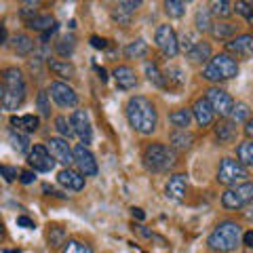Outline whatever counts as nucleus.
Returning a JSON list of instances; mask_svg holds the SVG:
<instances>
[{
	"mask_svg": "<svg viewBox=\"0 0 253 253\" xmlns=\"http://www.w3.org/2000/svg\"><path fill=\"white\" fill-rule=\"evenodd\" d=\"M125 114L129 125L141 135H152L158 126V112L154 104L144 95H133L125 106Z\"/></svg>",
	"mask_w": 253,
	"mask_h": 253,
	"instance_id": "f257e3e1",
	"label": "nucleus"
},
{
	"mask_svg": "<svg viewBox=\"0 0 253 253\" xmlns=\"http://www.w3.org/2000/svg\"><path fill=\"white\" fill-rule=\"evenodd\" d=\"M207 245L217 253H232L239 245H243V228L232 219L219 221L215 230L209 234Z\"/></svg>",
	"mask_w": 253,
	"mask_h": 253,
	"instance_id": "f03ea898",
	"label": "nucleus"
},
{
	"mask_svg": "<svg viewBox=\"0 0 253 253\" xmlns=\"http://www.w3.org/2000/svg\"><path fill=\"white\" fill-rule=\"evenodd\" d=\"M26 99V81L19 68H6L2 72V110L13 112Z\"/></svg>",
	"mask_w": 253,
	"mask_h": 253,
	"instance_id": "7ed1b4c3",
	"label": "nucleus"
},
{
	"mask_svg": "<svg viewBox=\"0 0 253 253\" xmlns=\"http://www.w3.org/2000/svg\"><path fill=\"white\" fill-rule=\"evenodd\" d=\"M141 161H144V167L148 171L163 173V171H169L177 165V154L171 146H165V144H161V141H154V144L146 146L144 154H141Z\"/></svg>",
	"mask_w": 253,
	"mask_h": 253,
	"instance_id": "20e7f679",
	"label": "nucleus"
},
{
	"mask_svg": "<svg viewBox=\"0 0 253 253\" xmlns=\"http://www.w3.org/2000/svg\"><path fill=\"white\" fill-rule=\"evenodd\" d=\"M239 74V63L230 53H219L203 70V78L209 83H219V81H230Z\"/></svg>",
	"mask_w": 253,
	"mask_h": 253,
	"instance_id": "39448f33",
	"label": "nucleus"
},
{
	"mask_svg": "<svg viewBox=\"0 0 253 253\" xmlns=\"http://www.w3.org/2000/svg\"><path fill=\"white\" fill-rule=\"evenodd\" d=\"M253 203V181H243V184L230 186L221 194V207L224 209H243Z\"/></svg>",
	"mask_w": 253,
	"mask_h": 253,
	"instance_id": "423d86ee",
	"label": "nucleus"
},
{
	"mask_svg": "<svg viewBox=\"0 0 253 253\" xmlns=\"http://www.w3.org/2000/svg\"><path fill=\"white\" fill-rule=\"evenodd\" d=\"M215 179L224 186H236V184H243V181H249V171L241 161H234V158H221Z\"/></svg>",
	"mask_w": 253,
	"mask_h": 253,
	"instance_id": "0eeeda50",
	"label": "nucleus"
},
{
	"mask_svg": "<svg viewBox=\"0 0 253 253\" xmlns=\"http://www.w3.org/2000/svg\"><path fill=\"white\" fill-rule=\"evenodd\" d=\"M154 41H156V46L163 51V55H167V57H175L179 53V38L175 34V30L167 26V23L156 28Z\"/></svg>",
	"mask_w": 253,
	"mask_h": 253,
	"instance_id": "6e6552de",
	"label": "nucleus"
},
{
	"mask_svg": "<svg viewBox=\"0 0 253 253\" xmlns=\"http://www.w3.org/2000/svg\"><path fill=\"white\" fill-rule=\"evenodd\" d=\"M28 163H30V167L34 169V171H38V173H51L57 161L53 158V154L49 152V148H46V146L36 144L34 148L30 150Z\"/></svg>",
	"mask_w": 253,
	"mask_h": 253,
	"instance_id": "1a4fd4ad",
	"label": "nucleus"
},
{
	"mask_svg": "<svg viewBox=\"0 0 253 253\" xmlns=\"http://www.w3.org/2000/svg\"><path fill=\"white\" fill-rule=\"evenodd\" d=\"M74 165L84 177L97 175V161H95L91 150L86 148V144H76L74 146Z\"/></svg>",
	"mask_w": 253,
	"mask_h": 253,
	"instance_id": "9d476101",
	"label": "nucleus"
},
{
	"mask_svg": "<svg viewBox=\"0 0 253 253\" xmlns=\"http://www.w3.org/2000/svg\"><path fill=\"white\" fill-rule=\"evenodd\" d=\"M205 97L209 99L211 108L215 110V114H219L221 118H228V116H230L232 108H234V104H236V101L230 97V95H228L226 91L217 89V86H211V89L207 91V95H205Z\"/></svg>",
	"mask_w": 253,
	"mask_h": 253,
	"instance_id": "9b49d317",
	"label": "nucleus"
},
{
	"mask_svg": "<svg viewBox=\"0 0 253 253\" xmlns=\"http://www.w3.org/2000/svg\"><path fill=\"white\" fill-rule=\"evenodd\" d=\"M49 91H51V97L55 99V104H57L59 108H76L78 95H76V91L68 83L55 81V83H51Z\"/></svg>",
	"mask_w": 253,
	"mask_h": 253,
	"instance_id": "f8f14e48",
	"label": "nucleus"
},
{
	"mask_svg": "<svg viewBox=\"0 0 253 253\" xmlns=\"http://www.w3.org/2000/svg\"><path fill=\"white\" fill-rule=\"evenodd\" d=\"M46 148L53 154V158L63 167H70L74 163V148H70L66 137H51L46 141Z\"/></svg>",
	"mask_w": 253,
	"mask_h": 253,
	"instance_id": "ddd939ff",
	"label": "nucleus"
},
{
	"mask_svg": "<svg viewBox=\"0 0 253 253\" xmlns=\"http://www.w3.org/2000/svg\"><path fill=\"white\" fill-rule=\"evenodd\" d=\"M70 118H72V125H74V131H76L78 139H81L83 144H91V139H93V126H91L89 112H86V110H74Z\"/></svg>",
	"mask_w": 253,
	"mask_h": 253,
	"instance_id": "4468645a",
	"label": "nucleus"
},
{
	"mask_svg": "<svg viewBox=\"0 0 253 253\" xmlns=\"http://www.w3.org/2000/svg\"><path fill=\"white\" fill-rule=\"evenodd\" d=\"M226 51L236 57H251L253 55V36L251 34H239L226 42Z\"/></svg>",
	"mask_w": 253,
	"mask_h": 253,
	"instance_id": "2eb2a0df",
	"label": "nucleus"
},
{
	"mask_svg": "<svg viewBox=\"0 0 253 253\" xmlns=\"http://www.w3.org/2000/svg\"><path fill=\"white\" fill-rule=\"evenodd\" d=\"M165 192H167V199L175 201V203H181L186 199V192H188V177L184 173H175V175H171L169 181H167V188H165Z\"/></svg>",
	"mask_w": 253,
	"mask_h": 253,
	"instance_id": "dca6fc26",
	"label": "nucleus"
},
{
	"mask_svg": "<svg viewBox=\"0 0 253 253\" xmlns=\"http://www.w3.org/2000/svg\"><path fill=\"white\" fill-rule=\"evenodd\" d=\"M192 114H194V121L201 126H209V125H213V121H215V110L211 108L207 97H199L194 101Z\"/></svg>",
	"mask_w": 253,
	"mask_h": 253,
	"instance_id": "f3484780",
	"label": "nucleus"
},
{
	"mask_svg": "<svg viewBox=\"0 0 253 253\" xmlns=\"http://www.w3.org/2000/svg\"><path fill=\"white\" fill-rule=\"evenodd\" d=\"M57 184L63 186V188H68V190H72V192H81V190L84 188V175L81 171H74V169L66 167V169L59 171Z\"/></svg>",
	"mask_w": 253,
	"mask_h": 253,
	"instance_id": "a211bd4d",
	"label": "nucleus"
},
{
	"mask_svg": "<svg viewBox=\"0 0 253 253\" xmlns=\"http://www.w3.org/2000/svg\"><path fill=\"white\" fill-rule=\"evenodd\" d=\"M215 137L221 146H228V144H234L236 135H239V129H236V123L230 121V118H221V121L215 125Z\"/></svg>",
	"mask_w": 253,
	"mask_h": 253,
	"instance_id": "6ab92c4d",
	"label": "nucleus"
},
{
	"mask_svg": "<svg viewBox=\"0 0 253 253\" xmlns=\"http://www.w3.org/2000/svg\"><path fill=\"white\" fill-rule=\"evenodd\" d=\"M112 76L116 81V86H118V89H123V91H131V89H135V86H137V74H135V70L129 68V66L114 68Z\"/></svg>",
	"mask_w": 253,
	"mask_h": 253,
	"instance_id": "aec40b11",
	"label": "nucleus"
},
{
	"mask_svg": "<svg viewBox=\"0 0 253 253\" xmlns=\"http://www.w3.org/2000/svg\"><path fill=\"white\" fill-rule=\"evenodd\" d=\"M169 141H171V148H173V150L186 152V150L192 148V144H194V135H192V133H190L188 129H175V131H171Z\"/></svg>",
	"mask_w": 253,
	"mask_h": 253,
	"instance_id": "412c9836",
	"label": "nucleus"
},
{
	"mask_svg": "<svg viewBox=\"0 0 253 253\" xmlns=\"http://www.w3.org/2000/svg\"><path fill=\"white\" fill-rule=\"evenodd\" d=\"M46 66H49V70L55 76L63 78V81H70V78H74V74H76V68L66 59H49Z\"/></svg>",
	"mask_w": 253,
	"mask_h": 253,
	"instance_id": "4be33fe9",
	"label": "nucleus"
},
{
	"mask_svg": "<svg viewBox=\"0 0 253 253\" xmlns=\"http://www.w3.org/2000/svg\"><path fill=\"white\" fill-rule=\"evenodd\" d=\"M163 76H165V89H181L184 83H186L184 70L177 68V66H169L163 72Z\"/></svg>",
	"mask_w": 253,
	"mask_h": 253,
	"instance_id": "5701e85b",
	"label": "nucleus"
},
{
	"mask_svg": "<svg viewBox=\"0 0 253 253\" xmlns=\"http://www.w3.org/2000/svg\"><path fill=\"white\" fill-rule=\"evenodd\" d=\"M186 55H188V59L194 63H209L211 61V44L205 41H199Z\"/></svg>",
	"mask_w": 253,
	"mask_h": 253,
	"instance_id": "b1692460",
	"label": "nucleus"
},
{
	"mask_svg": "<svg viewBox=\"0 0 253 253\" xmlns=\"http://www.w3.org/2000/svg\"><path fill=\"white\" fill-rule=\"evenodd\" d=\"M211 36L215 41H230L236 36V23L232 21H215L211 28Z\"/></svg>",
	"mask_w": 253,
	"mask_h": 253,
	"instance_id": "393cba45",
	"label": "nucleus"
},
{
	"mask_svg": "<svg viewBox=\"0 0 253 253\" xmlns=\"http://www.w3.org/2000/svg\"><path fill=\"white\" fill-rule=\"evenodd\" d=\"M11 125L19 131L34 133V131H38V126H41V121H38V116H34V114H26V116H11Z\"/></svg>",
	"mask_w": 253,
	"mask_h": 253,
	"instance_id": "a878e982",
	"label": "nucleus"
},
{
	"mask_svg": "<svg viewBox=\"0 0 253 253\" xmlns=\"http://www.w3.org/2000/svg\"><path fill=\"white\" fill-rule=\"evenodd\" d=\"M192 108H179L175 110V112H171L169 114V123L175 126V129H188L190 123H192Z\"/></svg>",
	"mask_w": 253,
	"mask_h": 253,
	"instance_id": "bb28decb",
	"label": "nucleus"
},
{
	"mask_svg": "<svg viewBox=\"0 0 253 253\" xmlns=\"http://www.w3.org/2000/svg\"><path fill=\"white\" fill-rule=\"evenodd\" d=\"M209 11L213 13V17L228 19L234 13V4L232 0H209Z\"/></svg>",
	"mask_w": 253,
	"mask_h": 253,
	"instance_id": "cd10ccee",
	"label": "nucleus"
},
{
	"mask_svg": "<svg viewBox=\"0 0 253 253\" xmlns=\"http://www.w3.org/2000/svg\"><path fill=\"white\" fill-rule=\"evenodd\" d=\"M55 26H57V21H55V17L53 15H36V17H32L30 21H28V28L30 30H34V32H49V30H53Z\"/></svg>",
	"mask_w": 253,
	"mask_h": 253,
	"instance_id": "c85d7f7f",
	"label": "nucleus"
},
{
	"mask_svg": "<svg viewBox=\"0 0 253 253\" xmlns=\"http://www.w3.org/2000/svg\"><path fill=\"white\" fill-rule=\"evenodd\" d=\"M9 141H11V146L13 150H17L19 154H30V139L26 133H21L19 129H11L9 131Z\"/></svg>",
	"mask_w": 253,
	"mask_h": 253,
	"instance_id": "c756f323",
	"label": "nucleus"
},
{
	"mask_svg": "<svg viewBox=\"0 0 253 253\" xmlns=\"http://www.w3.org/2000/svg\"><path fill=\"white\" fill-rule=\"evenodd\" d=\"M148 55V42L144 38H137L125 46V57L126 59H144Z\"/></svg>",
	"mask_w": 253,
	"mask_h": 253,
	"instance_id": "7c9ffc66",
	"label": "nucleus"
},
{
	"mask_svg": "<svg viewBox=\"0 0 253 253\" xmlns=\"http://www.w3.org/2000/svg\"><path fill=\"white\" fill-rule=\"evenodd\" d=\"M213 13L209 11V6H201L199 11H196V15H194V26H196V30L199 32H211V28H213Z\"/></svg>",
	"mask_w": 253,
	"mask_h": 253,
	"instance_id": "2f4dec72",
	"label": "nucleus"
},
{
	"mask_svg": "<svg viewBox=\"0 0 253 253\" xmlns=\"http://www.w3.org/2000/svg\"><path fill=\"white\" fill-rule=\"evenodd\" d=\"M13 49L19 57H28V55L34 51V41L28 34H17L13 38Z\"/></svg>",
	"mask_w": 253,
	"mask_h": 253,
	"instance_id": "473e14b6",
	"label": "nucleus"
},
{
	"mask_svg": "<svg viewBox=\"0 0 253 253\" xmlns=\"http://www.w3.org/2000/svg\"><path fill=\"white\" fill-rule=\"evenodd\" d=\"M236 158L245 167H253V139H245L236 146Z\"/></svg>",
	"mask_w": 253,
	"mask_h": 253,
	"instance_id": "72a5a7b5",
	"label": "nucleus"
},
{
	"mask_svg": "<svg viewBox=\"0 0 253 253\" xmlns=\"http://www.w3.org/2000/svg\"><path fill=\"white\" fill-rule=\"evenodd\" d=\"M55 129H57L59 137H74L76 131H74V125H72V118H66V116H57L55 118Z\"/></svg>",
	"mask_w": 253,
	"mask_h": 253,
	"instance_id": "f704fd0d",
	"label": "nucleus"
},
{
	"mask_svg": "<svg viewBox=\"0 0 253 253\" xmlns=\"http://www.w3.org/2000/svg\"><path fill=\"white\" fill-rule=\"evenodd\" d=\"M249 116H251L249 106L245 104V101H236L234 108H232V112H230V116H228V118L239 125V123H247V121H249Z\"/></svg>",
	"mask_w": 253,
	"mask_h": 253,
	"instance_id": "c9c22d12",
	"label": "nucleus"
},
{
	"mask_svg": "<svg viewBox=\"0 0 253 253\" xmlns=\"http://www.w3.org/2000/svg\"><path fill=\"white\" fill-rule=\"evenodd\" d=\"M165 13L171 19H179L186 13V0H165Z\"/></svg>",
	"mask_w": 253,
	"mask_h": 253,
	"instance_id": "e433bc0d",
	"label": "nucleus"
},
{
	"mask_svg": "<svg viewBox=\"0 0 253 253\" xmlns=\"http://www.w3.org/2000/svg\"><path fill=\"white\" fill-rule=\"evenodd\" d=\"M74 46H76V41L72 34H66L59 38L57 46H55V51H57V55H61V57H70V55L74 53Z\"/></svg>",
	"mask_w": 253,
	"mask_h": 253,
	"instance_id": "4c0bfd02",
	"label": "nucleus"
},
{
	"mask_svg": "<svg viewBox=\"0 0 253 253\" xmlns=\"http://www.w3.org/2000/svg\"><path fill=\"white\" fill-rule=\"evenodd\" d=\"M61 253H93V247L83 241H66V245L61 247Z\"/></svg>",
	"mask_w": 253,
	"mask_h": 253,
	"instance_id": "58836bf2",
	"label": "nucleus"
},
{
	"mask_svg": "<svg viewBox=\"0 0 253 253\" xmlns=\"http://www.w3.org/2000/svg\"><path fill=\"white\" fill-rule=\"evenodd\" d=\"M146 74H148V81L150 83H154L156 86H165V76H163L161 70H158L156 63L146 61Z\"/></svg>",
	"mask_w": 253,
	"mask_h": 253,
	"instance_id": "ea45409f",
	"label": "nucleus"
},
{
	"mask_svg": "<svg viewBox=\"0 0 253 253\" xmlns=\"http://www.w3.org/2000/svg\"><path fill=\"white\" fill-rule=\"evenodd\" d=\"M36 106L41 110V116H51V99H49V93L46 91H38L36 95Z\"/></svg>",
	"mask_w": 253,
	"mask_h": 253,
	"instance_id": "a19ab883",
	"label": "nucleus"
},
{
	"mask_svg": "<svg viewBox=\"0 0 253 253\" xmlns=\"http://www.w3.org/2000/svg\"><path fill=\"white\" fill-rule=\"evenodd\" d=\"M49 245L51 247H63V245H66V232H63L61 228L53 226L49 230Z\"/></svg>",
	"mask_w": 253,
	"mask_h": 253,
	"instance_id": "79ce46f5",
	"label": "nucleus"
},
{
	"mask_svg": "<svg viewBox=\"0 0 253 253\" xmlns=\"http://www.w3.org/2000/svg\"><path fill=\"white\" fill-rule=\"evenodd\" d=\"M234 11L243 15L247 21H253V4L249 2H245V0H236V4H234Z\"/></svg>",
	"mask_w": 253,
	"mask_h": 253,
	"instance_id": "37998d69",
	"label": "nucleus"
},
{
	"mask_svg": "<svg viewBox=\"0 0 253 253\" xmlns=\"http://www.w3.org/2000/svg\"><path fill=\"white\" fill-rule=\"evenodd\" d=\"M112 19L118 21L121 26H129L131 19H133V13H126L125 9H121V6H116V9L112 11Z\"/></svg>",
	"mask_w": 253,
	"mask_h": 253,
	"instance_id": "c03bdc74",
	"label": "nucleus"
},
{
	"mask_svg": "<svg viewBox=\"0 0 253 253\" xmlns=\"http://www.w3.org/2000/svg\"><path fill=\"white\" fill-rule=\"evenodd\" d=\"M141 4H144V0H118V6L125 9L126 13H135Z\"/></svg>",
	"mask_w": 253,
	"mask_h": 253,
	"instance_id": "a18cd8bd",
	"label": "nucleus"
},
{
	"mask_svg": "<svg viewBox=\"0 0 253 253\" xmlns=\"http://www.w3.org/2000/svg\"><path fill=\"white\" fill-rule=\"evenodd\" d=\"M196 42H199V41H192L188 32H184V34H181V38H179V49H184V51L188 53V51L192 49V46H194Z\"/></svg>",
	"mask_w": 253,
	"mask_h": 253,
	"instance_id": "49530a36",
	"label": "nucleus"
},
{
	"mask_svg": "<svg viewBox=\"0 0 253 253\" xmlns=\"http://www.w3.org/2000/svg\"><path fill=\"white\" fill-rule=\"evenodd\" d=\"M0 171H2V177H4L6 181H13L15 177H17V169L9 167V165H2V167H0Z\"/></svg>",
	"mask_w": 253,
	"mask_h": 253,
	"instance_id": "de8ad7c7",
	"label": "nucleus"
},
{
	"mask_svg": "<svg viewBox=\"0 0 253 253\" xmlns=\"http://www.w3.org/2000/svg\"><path fill=\"white\" fill-rule=\"evenodd\" d=\"M36 179V175H34V171H21L19 173V181H21V184H32V181H34Z\"/></svg>",
	"mask_w": 253,
	"mask_h": 253,
	"instance_id": "09e8293b",
	"label": "nucleus"
},
{
	"mask_svg": "<svg viewBox=\"0 0 253 253\" xmlns=\"http://www.w3.org/2000/svg\"><path fill=\"white\" fill-rule=\"evenodd\" d=\"M17 226H21V228H28V230H32V228H36L34 221H32L30 217H26V215H19V217H17Z\"/></svg>",
	"mask_w": 253,
	"mask_h": 253,
	"instance_id": "8fccbe9b",
	"label": "nucleus"
},
{
	"mask_svg": "<svg viewBox=\"0 0 253 253\" xmlns=\"http://www.w3.org/2000/svg\"><path fill=\"white\" fill-rule=\"evenodd\" d=\"M106 41L104 38H99V36H91V46H95V49H106Z\"/></svg>",
	"mask_w": 253,
	"mask_h": 253,
	"instance_id": "3c124183",
	"label": "nucleus"
},
{
	"mask_svg": "<svg viewBox=\"0 0 253 253\" xmlns=\"http://www.w3.org/2000/svg\"><path fill=\"white\" fill-rule=\"evenodd\" d=\"M243 245H245L247 249H253V230H249V232L243 234Z\"/></svg>",
	"mask_w": 253,
	"mask_h": 253,
	"instance_id": "603ef678",
	"label": "nucleus"
},
{
	"mask_svg": "<svg viewBox=\"0 0 253 253\" xmlns=\"http://www.w3.org/2000/svg\"><path fill=\"white\" fill-rule=\"evenodd\" d=\"M245 135H247V139H253V118H249L247 123H245Z\"/></svg>",
	"mask_w": 253,
	"mask_h": 253,
	"instance_id": "864d4df0",
	"label": "nucleus"
},
{
	"mask_svg": "<svg viewBox=\"0 0 253 253\" xmlns=\"http://www.w3.org/2000/svg\"><path fill=\"white\" fill-rule=\"evenodd\" d=\"M131 211H133V217H137V219H144V217H146L144 209H139V207H133Z\"/></svg>",
	"mask_w": 253,
	"mask_h": 253,
	"instance_id": "5fc2aeb1",
	"label": "nucleus"
},
{
	"mask_svg": "<svg viewBox=\"0 0 253 253\" xmlns=\"http://www.w3.org/2000/svg\"><path fill=\"white\" fill-rule=\"evenodd\" d=\"M97 74H99V78H101L104 83L108 81V74H106V70H104V68H97Z\"/></svg>",
	"mask_w": 253,
	"mask_h": 253,
	"instance_id": "6e6d98bb",
	"label": "nucleus"
},
{
	"mask_svg": "<svg viewBox=\"0 0 253 253\" xmlns=\"http://www.w3.org/2000/svg\"><path fill=\"white\" fill-rule=\"evenodd\" d=\"M23 2H26V6H38L41 0H23Z\"/></svg>",
	"mask_w": 253,
	"mask_h": 253,
	"instance_id": "4d7b16f0",
	"label": "nucleus"
},
{
	"mask_svg": "<svg viewBox=\"0 0 253 253\" xmlns=\"http://www.w3.org/2000/svg\"><path fill=\"white\" fill-rule=\"evenodd\" d=\"M106 2H112V0H106ZM116 2H118V0H116Z\"/></svg>",
	"mask_w": 253,
	"mask_h": 253,
	"instance_id": "13d9d810",
	"label": "nucleus"
},
{
	"mask_svg": "<svg viewBox=\"0 0 253 253\" xmlns=\"http://www.w3.org/2000/svg\"><path fill=\"white\" fill-rule=\"evenodd\" d=\"M247 253H253V249H249V251H247Z\"/></svg>",
	"mask_w": 253,
	"mask_h": 253,
	"instance_id": "bf43d9fd",
	"label": "nucleus"
},
{
	"mask_svg": "<svg viewBox=\"0 0 253 253\" xmlns=\"http://www.w3.org/2000/svg\"><path fill=\"white\" fill-rule=\"evenodd\" d=\"M186 2H192V0H186Z\"/></svg>",
	"mask_w": 253,
	"mask_h": 253,
	"instance_id": "052dcab7",
	"label": "nucleus"
}]
</instances>
